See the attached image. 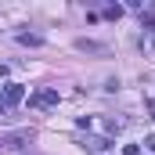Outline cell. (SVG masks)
<instances>
[{
  "mask_svg": "<svg viewBox=\"0 0 155 155\" xmlns=\"http://www.w3.org/2000/svg\"><path fill=\"white\" fill-rule=\"evenodd\" d=\"M29 105H43V108H51V105H58V90H43V94H36Z\"/></svg>",
  "mask_w": 155,
  "mask_h": 155,
  "instance_id": "cell-2",
  "label": "cell"
},
{
  "mask_svg": "<svg viewBox=\"0 0 155 155\" xmlns=\"http://www.w3.org/2000/svg\"><path fill=\"white\" fill-rule=\"evenodd\" d=\"M0 97H4V108H11V105H18V101H22V97H25V90H22V87H18V83H7V87H4V94H0Z\"/></svg>",
  "mask_w": 155,
  "mask_h": 155,
  "instance_id": "cell-1",
  "label": "cell"
},
{
  "mask_svg": "<svg viewBox=\"0 0 155 155\" xmlns=\"http://www.w3.org/2000/svg\"><path fill=\"white\" fill-rule=\"evenodd\" d=\"M18 43H25V47H40L43 36H36V33H18Z\"/></svg>",
  "mask_w": 155,
  "mask_h": 155,
  "instance_id": "cell-4",
  "label": "cell"
},
{
  "mask_svg": "<svg viewBox=\"0 0 155 155\" xmlns=\"http://www.w3.org/2000/svg\"><path fill=\"white\" fill-rule=\"evenodd\" d=\"M144 148H148V152H155V134H148V141H144Z\"/></svg>",
  "mask_w": 155,
  "mask_h": 155,
  "instance_id": "cell-8",
  "label": "cell"
},
{
  "mask_svg": "<svg viewBox=\"0 0 155 155\" xmlns=\"http://www.w3.org/2000/svg\"><path fill=\"white\" fill-rule=\"evenodd\" d=\"M141 47H144L148 54H155V29H144V36H141Z\"/></svg>",
  "mask_w": 155,
  "mask_h": 155,
  "instance_id": "cell-5",
  "label": "cell"
},
{
  "mask_svg": "<svg viewBox=\"0 0 155 155\" xmlns=\"http://www.w3.org/2000/svg\"><path fill=\"white\" fill-rule=\"evenodd\" d=\"M105 15H108V18H119V15H123V7H119V4H112V7H105Z\"/></svg>",
  "mask_w": 155,
  "mask_h": 155,
  "instance_id": "cell-6",
  "label": "cell"
},
{
  "mask_svg": "<svg viewBox=\"0 0 155 155\" xmlns=\"http://www.w3.org/2000/svg\"><path fill=\"white\" fill-rule=\"evenodd\" d=\"M108 144H112L108 137H87V141H83V148H87V152H105Z\"/></svg>",
  "mask_w": 155,
  "mask_h": 155,
  "instance_id": "cell-3",
  "label": "cell"
},
{
  "mask_svg": "<svg viewBox=\"0 0 155 155\" xmlns=\"http://www.w3.org/2000/svg\"><path fill=\"white\" fill-rule=\"evenodd\" d=\"M123 155H141V144H123Z\"/></svg>",
  "mask_w": 155,
  "mask_h": 155,
  "instance_id": "cell-7",
  "label": "cell"
},
{
  "mask_svg": "<svg viewBox=\"0 0 155 155\" xmlns=\"http://www.w3.org/2000/svg\"><path fill=\"white\" fill-rule=\"evenodd\" d=\"M4 112H7V108H4V97H0V116H4Z\"/></svg>",
  "mask_w": 155,
  "mask_h": 155,
  "instance_id": "cell-9",
  "label": "cell"
}]
</instances>
